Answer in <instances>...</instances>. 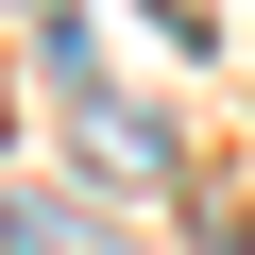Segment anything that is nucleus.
Returning <instances> with one entry per match:
<instances>
[{
	"mask_svg": "<svg viewBox=\"0 0 255 255\" xmlns=\"http://www.w3.org/2000/svg\"><path fill=\"white\" fill-rule=\"evenodd\" d=\"M68 119H85V153H102L119 187H170V119H153V102H119V85L85 68V85H68Z\"/></svg>",
	"mask_w": 255,
	"mask_h": 255,
	"instance_id": "f257e3e1",
	"label": "nucleus"
},
{
	"mask_svg": "<svg viewBox=\"0 0 255 255\" xmlns=\"http://www.w3.org/2000/svg\"><path fill=\"white\" fill-rule=\"evenodd\" d=\"M0 255H85V221H68V204H17V221H0Z\"/></svg>",
	"mask_w": 255,
	"mask_h": 255,
	"instance_id": "f03ea898",
	"label": "nucleus"
}]
</instances>
